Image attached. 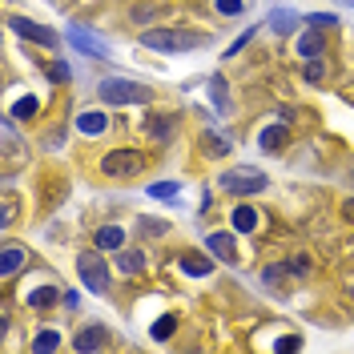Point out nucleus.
I'll return each instance as SVG.
<instances>
[{
	"label": "nucleus",
	"instance_id": "f257e3e1",
	"mask_svg": "<svg viewBox=\"0 0 354 354\" xmlns=\"http://www.w3.org/2000/svg\"><path fill=\"white\" fill-rule=\"evenodd\" d=\"M141 45L153 48V52H189V48L210 45L206 32H186V28H145Z\"/></svg>",
	"mask_w": 354,
	"mask_h": 354
},
{
	"label": "nucleus",
	"instance_id": "2eb2a0df",
	"mask_svg": "<svg viewBox=\"0 0 354 354\" xmlns=\"http://www.w3.org/2000/svg\"><path fill=\"white\" fill-rule=\"evenodd\" d=\"M210 101L217 113H230V85H226V77H210Z\"/></svg>",
	"mask_w": 354,
	"mask_h": 354
},
{
	"label": "nucleus",
	"instance_id": "393cba45",
	"mask_svg": "<svg viewBox=\"0 0 354 354\" xmlns=\"http://www.w3.org/2000/svg\"><path fill=\"white\" fill-rule=\"evenodd\" d=\"M173 326H177V318H173V314H166V318H161V322H157V326H153V338H169V334H173Z\"/></svg>",
	"mask_w": 354,
	"mask_h": 354
},
{
	"label": "nucleus",
	"instance_id": "5701e85b",
	"mask_svg": "<svg viewBox=\"0 0 354 354\" xmlns=\"http://www.w3.org/2000/svg\"><path fill=\"white\" fill-rule=\"evenodd\" d=\"M213 8H217L222 17H242L246 4H242V0H213Z\"/></svg>",
	"mask_w": 354,
	"mask_h": 354
},
{
	"label": "nucleus",
	"instance_id": "0eeeda50",
	"mask_svg": "<svg viewBox=\"0 0 354 354\" xmlns=\"http://www.w3.org/2000/svg\"><path fill=\"white\" fill-rule=\"evenodd\" d=\"M69 41H72L77 48H81L85 57H97V61H109V45H105V41H97V37L89 32V28H81V24H69Z\"/></svg>",
	"mask_w": 354,
	"mask_h": 354
},
{
	"label": "nucleus",
	"instance_id": "4be33fe9",
	"mask_svg": "<svg viewBox=\"0 0 354 354\" xmlns=\"http://www.w3.org/2000/svg\"><path fill=\"white\" fill-rule=\"evenodd\" d=\"M306 81H326V61H322V57H318V61L310 57L306 61Z\"/></svg>",
	"mask_w": 354,
	"mask_h": 354
},
{
	"label": "nucleus",
	"instance_id": "bb28decb",
	"mask_svg": "<svg viewBox=\"0 0 354 354\" xmlns=\"http://www.w3.org/2000/svg\"><path fill=\"white\" fill-rule=\"evenodd\" d=\"M48 81H61V85H65V81H69V65H65V61H52V65H48Z\"/></svg>",
	"mask_w": 354,
	"mask_h": 354
},
{
	"label": "nucleus",
	"instance_id": "7ed1b4c3",
	"mask_svg": "<svg viewBox=\"0 0 354 354\" xmlns=\"http://www.w3.org/2000/svg\"><path fill=\"white\" fill-rule=\"evenodd\" d=\"M266 186H270V177L254 166L226 169V173L217 177V189H222V193H234V197H254V193H262Z\"/></svg>",
	"mask_w": 354,
	"mask_h": 354
},
{
	"label": "nucleus",
	"instance_id": "dca6fc26",
	"mask_svg": "<svg viewBox=\"0 0 354 354\" xmlns=\"http://www.w3.org/2000/svg\"><path fill=\"white\" fill-rule=\"evenodd\" d=\"M121 246H125V230H121V226L97 230V250H121Z\"/></svg>",
	"mask_w": 354,
	"mask_h": 354
},
{
	"label": "nucleus",
	"instance_id": "20e7f679",
	"mask_svg": "<svg viewBox=\"0 0 354 354\" xmlns=\"http://www.w3.org/2000/svg\"><path fill=\"white\" fill-rule=\"evenodd\" d=\"M141 169H145V153H137V149H117V153L101 157V177H109V181H133Z\"/></svg>",
	"mask_w": 354,
	"mask_h": 354
},
{
	"label": "nucleus",
	"instance_id": "b1692460",
	"mask_svg": "<svg viewBox=\"0 0 354 354\" xmlns=\"http://www.w3.org/2000/svg\"><path fill=\"white\" fill-rule=\"evenodd\" d=\"M32 113H37V97H24L12 105V117H32Z\"/></svg>",
	"mask_w": 354,
	"mask_h": 354
},
{
	"label": "nucleus",
	"instance_id": "412c9836",
	"mask_svg": "<svg viewBox=\"0 0 354 354\" xmlns=\"http://www.w3.org/2000/svg\"><path fill=\"white\" fill-rule=\"evenodd\" d=\"M294 24H298V17H294V12H290V8H278V12H274V17H270V28H278V32H290V28H294Z\"/></svg>",
	"mask_w": 354,
	"mask_h": 354
},
{
	"label": "nucleus",
	"instance_id": "6e6552de",
	"mask_svg": "<svg viewBox=\"0 0 354 354\" xmlns=\"http://www.w3.org/2000/svg\"><path fill=\"white\" fill-rule=\"evenodd\" d=\"M61 294H65V290H57L52 282H41L37 290H24L21 298H24V306H32V310H48V306H57V302H61Z\"/></svg>",
	"mask_w": 354,
	"mask_h": 354
},
{
	"label": "nucleus",
	"instance_id": "f3484780",
	"mask_svg": "<svg viewBox=\"0 0 354 354\" xmlns=\"http://www.w3.org/2000/svg\"><path fill=\"white\" fill-rule=\"evenodd\" d=\"M213 270L210 258H201V254H181V274H193V278H206Z\"/></svg>",
	"mask_w": 354,
	"mask_h": 354
},
{
	"label": "nucleus",
	"instance_id": "cd10ccee",
	"mask_svg": "<svg viewBox=\"0 0 354 354\" xmlns=\"http://www.w3.org/2000/svg\"><path fill=\"white\" fill-rule=\"evenodd\" d=\"M250 41H254V28H246V32H242V37H237V41H234V45H230V48H226V52L234 57V52H242V48L250 45Z\"/></svg>",
	"mask_w": 354,
	"mask_h": 354
},
{
	"label": "nucleus",
	"instance_id": "c756f323",
	"mask_svg": "<svg viewBox=\"0 0 354 354\" xmlns=\"http://www.w3.org/2000/svg\"><path fill=\"white\" fill-rule=\"evenodd\" d=\"M302 52H306V57L322 52V37H306V41H302Z\"/></svg>",
	"mask_w": 354,
	"mask_h": 354
},
{
	"label": "nucleus",
	"instance_id": "39448f33",
	"mask_svg": "<svg viewBox=\"0 0 354 354\" xmlns=\"http://www.w3.org/2000/svg\"><path fill=\"white\" fill-rule=\"evenodd\" d=\"M77 274H81L85 290L109 294V266H105V258H101V250H85V254L77 258Z\"/></svg>",
	"mask_w": 354,
	"mask_h": 354
},
{
	"label": "nucleus",
	"instance_id": "6ab92c4d",
	"mask_svg": "<svg viewBox=\"0 0 354 354\" xmlns=\"http://www.w3.org/2000/svg\"><path fill=\"white\" fill-rule=\"evenodd\" d=\"M153 17H161V4H137V8H129V21L133 24H145V21H153Z\"/></svg>",
	"mask_w": 354,
	"mask_h": 354
},
{
	"label": "nucleus",
	"instance_id": "c85d7f7f",
	"mask_svg": "<svg viewBox=\"0 0 354 354\" xmlns=\"http://www.w3.org/2000/svg\"><path fill=\"white\" fill-rule=\"evenodd\" d=\"M12 222H17V201H12V197H4V230H8Z\"/></svg>",
	"mask_w": 354,
	"mask_h": 354
},
{
	"label": "nucleus",
	"instance_id": "a878e982",
	"mask_svg": "<svg viewBox=\"0 0 354 354\" xmlns=\"http://www.w3.org/2000/svg\"><path fill=\"white\" fill-rule=\"evenodd\" d=\"M310 24H314V28H338V17H334V12H314Z\"/></svg>",
	"mask_w": 354,
	"mask_h": 354
},
{
	"label": "nucleus",
	"instance_id": "aec40b11",
	"mask_svg": "<svg viewBox=\"0 0 354 354\" xmlns=\"http://www.w3.org/2000/svg\"><path fill=\"white\" fill-rule=\"evenodd\" d=\"M32 351H37V354H45V351H61V334H52V331L37 334V338H32Z\"/></svg>",
	"mask_w": 354,
	"mask_h": 354
},
{
	"label": "nucleus",
	"instance_id": "2f4dec72",
	"mask_svg": "<svg viewBox=\"0 0 354 354\" xmlns=\"http://www.w3.org/2000/svg\"><path fill=\"white\" fill-rule=\"evenodd\" d=\"M334 4H351V8H354V0H334Z\"/></svg>",
	"mask_w": 354,
	"mask_h": 354
},
{
	"label": "nucleus",
	"instance_id": "9d476101",
	"mask_svg": "<svg viewBox=\"0 0 354 354\" xmlns=\"http://www.w3.org/2000/svg\"><path fill=\"white\" fill-rule=\"evenodd\" d=\"M141 270H145V254H141V250H125V246H121V250H117V274L137 278Z\"/></svg>",
	"mask_w": 354,
	"mask_h": 354
},
{
	"label": "nucleus",
	"instance_id": "423d86ee",
	"mask_svg": "<svg viewBox=\"0 0 354 354\" xmlns=\"http://www.w3.org/2000/svg\"><path fill=\"white\" fill-rule=\"evenodd\" d=\"M8 28L17 32V37H24V41H32V45L41 48H57V28H48V24H37V21H24V17H8Z\"/></svg>",
	"mask_w": 354,
	"mask_h": 354
},
{
	"label": "nucleus",
	"instance_id": "a211bd4d",
	"mask_svg": "<svg viewBox=\"0 0 354 354\" xmlns=\"http://www.w3.org/2000/svg\"><path fill=\"white\" fill-rule=\"evenodd\" d=\"M177 193H181L177 181H153L149 186V197H161V201H177Z\"/></svg>",
	"mask_w": 354,
	"mask_h": 354
},
{
	"label": "nucleus",
	"instance_id": "473e14b6",
	"mask_svg": "<svg viewBox=\"0 0 354 354\" xmlns=\"http://www.w3.org/2000/svg\"><path fill=\"white\" fill-rule=\"evenodd\" d=\"M351 254H354V250H351Z\"/></svg>",
	"mask_w": 354,
	"mask_h": 354
},
{
	"label": "nucleus",
	"instance_id": "f03ea898",
	"mask_svg": "<svg viewBox=\"0 0 354 354\" xmlns=\"http://www.w3.org/2000/svg\"><path fill=\"white\" fill-rule=\"evenodd\" d=\"M97 97H101L105 105H149V101H157L149 85H141V81H125V77L101 81V85H97Z\"/></svg>",
	"mask_w": 354,
	"mask_h": 354
},
{
	"label": "nucleus",
	"instance_id": "4468645a",
	"mask_svg": "<svg viewBox=\"0 0 354 354\" xmlns=\"http://www.w3.org/2000/svg\"><path fill=\"white\" fill-rule=\"evenodd\" d=\"M105 342H109V338H105V331H101V326H85V331L72 338V346H77V351H101Z\"/></svg>",
	"mask_w": 354,
	"mask_h": 354
},
{
	"label": "nucleus",
	"instance_id": "9b49d317",
	"mask_svg": "<svg viewBox=\"0 0 354 354\" xmlns=\"http://www.w3.org/2000/svg\"><path fill=\"white\" fill-rule=\"evenodd\" d=\"M24 262H28V250L8 242V246H4V254H0V274H4V278H12V274L21 270Z\"/></svg>",
	"mask_w": 354,
	"mask_h": 354
},
{
	"label": "nucleus",
	"instance_id": "7c9ffc66",
	"mask_svg": "<svg viewBox=\"0 0 354 354\" xmlns=\"http://www.w3.org/2000/svg\"><path fill=\"white\" fill-rule=\"evenodd\" d=\"M206 149L217 157V153H226V149H230V141H226V137H222V141H217V137H206Z\"/></svg>",
	"mask_w": 354,
	"mask_h": 354
},
{
	"label": "nucleus",
	"instance_id": "1a4fd4ad",
	"mask_svg": "<svg viewBox=\"0 0 354 354\" xmlns=\"http://www.w3.org/2000/svg\"><path fill=\"white\" fill-rule=\"evenodd\" d=\"M77 133H85V137H105V133H109V117L97 113V109H89V113L77 117Z\"/></svg>",
	"mask_w": 354,
	"mask_h": 354
},
{
	"label": "nucleus",
	"instance_id": "f8f14e48",
	"mask_svg": "<svg viewBox=\"0 0 354 354\" xmlns=\"http://www.w3.org/2000/svg\"><path fill=\"white\" fill-rule=\"evenodd\" d=\"M230 226H234L237 234H254V230H258V210H254V206H237V210L230 213Z\"/></svg>",
	"mask_w": 354,
	"mask_h": 354
},
{
	"label": "nucleus",
	"instance_id": "ddd939ff",
	"mask_svg": "<svg viewBox=\"0 0 354 354\" xmlns=\"http://www.w3.org/2000/svg\"><path fill=\"white\" fill-rule=\"evenodd\" d=\"M206 246H210V250H213V254H217V258H222V262H237L234 237L226 234V230H222V234H210V237H206Z\"/></svg>",
	"mask_w": 354,
	"mask_h": 354
}]
</instances>
